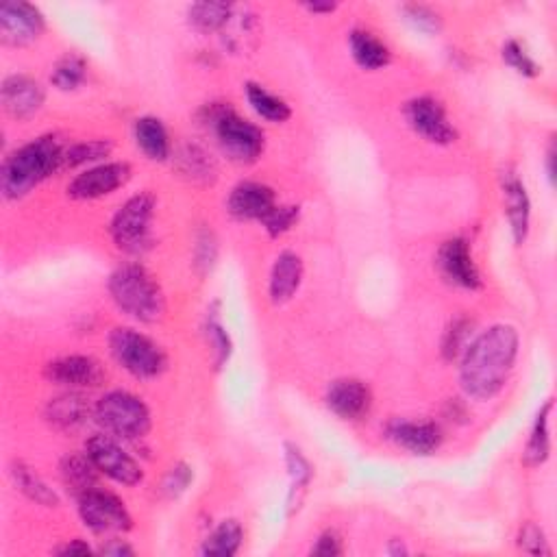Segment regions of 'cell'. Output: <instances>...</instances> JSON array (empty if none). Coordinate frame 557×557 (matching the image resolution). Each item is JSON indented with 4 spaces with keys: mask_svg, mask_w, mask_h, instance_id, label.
I'll use <instances>...</instances> for the list:
<instances>
[{
    "mask_svg": "<svg viewBox=\"0 0 557 557\" xmlns=\"http://www.w3.org/2000/svg\"><path fill=\"white\" fill-rule=\"evenodd\" d=\"M96 420L109 433L125 440L144 438L151 429V412L142 399L131 392H109L96 405Z\"/></svg>",
    "mask_w": 557,
    "mask_h": 557,
    "instance_id": "6",
    "label": "cell"
},
{
    "mask_svg": "<svg viewBox=\"0 0 557 557\" xmlns=\"http://www.w3.org/2000/svg\"><path fill=\"white\" fill-rule=\"evenodd\" d=\"M244 531L238 521H222L203 544V555L231 557L240 551Z\"/></svg>",
    "mask_w": 557,
    "mask_h": 557,
    "instance_id": "28",
    "label": "cell"
},
{
    "mask_svg": "<svg viewBox=\"0 0 557 557\" xmlns=\"http://www.w3.org/2000/svg\"><path fill=\"white\" fill-rule=\"evenodd\" d=\"M66 146L57 135H42L11 153L0 170V190L9 201L27 196L42 181L64 170Z\"/></svg>",
    "mask_w": 557,
    "mask_h": 557,
    "instance_id": "2",
    "label": "cell"
},
{
    "mask_svg": "<svg viewBox=\"0 0 557 557\" xmlns=\"http://www.w3.org/2000/svg\"><path fill=\"white\" fill-rule=\"evenodd\" d=\"M325 401L336 416L344 420H360L370 412L373 394L360 379H338L329 386Z\"/></svg>",
    "mask_w": 557,
    "mask_h": 557,
    "instance_id": "17",
    "label": "cell"
},
{
    "mask_svg": "<svg viewBox=\"0 0 557 557\" xmlns=\"http://www.w3.org/2000/svg\"><path fill=\"white\" fill-rule=\"evenodd\" d=\"M518 547L531 555H551V549L547 547V540H544L542 529L536 527L534 523H527L521 529V536H518Z\"/></svg>",
    "mask_w": 557,
    "mask_h": 557,
    "instance_id": "41",
    "label": "cell"
},
{
    "mask_svg": "<svg viewBox=\"0 0 557 557\" xmlns=\"http://www.w3.org/2000/svg\"><path fill=\"white\" fill-rule=\"evenodd\" d=\"M88 77V61L81 55H66L57 61V66L51 74V83L61 92H72Z\"/></svg>",
    "mask_w": 557,
    "mask_h": 557,
    "instance_id": "30",
    "label": "cell"
},
{
    "mask_svg": "<svg viewBox=\"0 0 557 557\" xmlns=\"http://www.w3.org/2000/svg\"><path fill=\"white\" fill-rule=\"evenodd\" d=\"M109 346L116 362L138 379H155L162 375L168 366L162 346L135 329H114L109 336Z\"/></svg>",
    "mask_w": 557,
    "mask_h": 557,
    "instance_id": "5",
    "label": "cell"
},
{
    "mask_svg": "<svg viewBox=\"0 0 557 557\" xmlns=\"http://www.w3.org/2000/svg\"><path fill=\"white\" fill-rule=\"evenodd\" d=\"M296 220H299V207L277 205L270 212V216L264 220V225L272 238H279V235L288 233L296 225Z\"/></svg>",
    "mask_w": 557,
    "mask_h": 557,
    "instance_id": "37",
    "label": "cell"
},
{
    "mask_svg": "<svg viewBox=\"0 0 557 557\" xmlns=\"http://www.w3.org/2000/svg\"><path fill=\"white\" fill-rule=\"evenodd\" d=\"M88 418H90V403L81 392L59 394L46 405V420L61 431L77 429Z\"/></svg>",
    "mask_w": 557,
    "mask_h": 557,
    "instance_id": "21",
    "label": "cell"
},
{
    "mask_svg": "<svg viewBox=\"0 0 557 557\" xmlns=\"http://www.w3.org/2000/svg\"><path fill=\"white\" fill-rule=\"evenodd\" d=\"M135 142L140 151L153 162H166L170 157V138L164 122L153 116H144L135 122Z\"/></svg>",
    "mask_w": 557,
    "mask_h": 557,
    "instance_id": "23",
    "label": "cell"
},
{
    "mask_svg": "<svg viewBox=\"0 0 557 557\" xmlns=\"http://www.w3.org/2000/svg\"><path fill=\"white\" fill-rule=\"evenodd\" d=\"M342 553H344L342 538L331 529L325 531V534L316 540L314 549H312V555H318V557H336Z\"/></svg>",
    "mask_w": 557,
    "mask_h": 557,
    "instance_id": "42",
    "label": "cell"
},
{
    "mask_svg": "<svg viewBox=\"0 0 557 557\" xmlns=\"http://www.w3.org/2000/svg\"><path fill=\"white\" fill-rule=\"evenodd\" d=\"M179 170L192 181H212L216 177L214 162L198 146H185L179 153Z\"/></svg>",
    "mask_w": 557,
    "mask_h": 557,
    "instance_id": "32",
    "label": "cell"
},
{
    "mask_svg": "<svg viewBox=\"0 0 557 557\" xmlns=\"http://www.w3.org/2000/svg\"><path fill=\"white\" fill-rule=\"evenodd\" d=\"M216 255H218V246H216L214 233L203 231L196 238V262L194 264L201 268V272L212 270V266L216 262Z\"/></svg>",
    "mask_w": 557,
    "mask_h": 557,
    "instance_id": "40",
    "label": "cell"
},
{
    "mask_svg": "<svg viewBox=\"0 0 557 557\" xmlns=\"http://www.w3.org/2000/svg\"><path fill=\"white\" fill-rule=\"evenodd\" d=\"M553 410V401H547L542 405V410L536 416L534 429H531V438L527 442V449L523 455V462L529 468H536L547 462L549 451H551V436H549V416Z\"/></svg>",
    "mask_w": 557,
    "mask_h": 557,
    "instance_id": "26",
    "label": "cell"
},
{
    "mask_svg": "<svg viewBox=\"0 0 557 557\" xmlns=\"http://www.w3.org/2000/svg\"><path fill=\"white\" fill-rule=\"evenodd\" d=\"M392 544H394V547H390L392 555H405L407 553V549L403 547V542L399 544V540H392Z\"/></svg>",
    "mask_w": 557,
    "mask_h": 557,
    "instance_id": "47",
    "label": "cell"
},
{
    "mask_svg": "<svg viewBox=\"0 0 557 557\" xmlns=\"http://www.w3.org/2000/svg\"><path fill=\"white\" fill-rule=\"evenodd\" d=\"M436 266L440 270V275L447 279L451 286H457L462 290L481 288L479 268L464 238H451L444 242L436 255Z\"/></svg>",
    "mask_w": 557,
    "mask_h": 557,
    "instance_id": "12",
    "label": "cell"
},
{
    "mask_svg": "<svg viewBox=\"0 0 557 557\" xmlns=\"http://www.w3.org/2000/svg\"><path fill=\"white\" fill-rule=\"evenodd\" d=\"M501 194L505 203V214L512 227L514 242L523 244L529 235L531 203H529V194L525 190V183L518 179V175L512 168H505L501 172Z\"/></svg>",
    "mask_w": 557,
    "mask_h": 557,
    "instance_id": "18",
    "label": "cell"
},
{
    "mask_svg": "<svg viewBox=\"0 0 557 557\" xmlns=\"http://www.w3.org/2000/svg\"><path fill=\"white\" fill-rule=\"evenodd\" d=\"M521 338L510 325H494L470 342L464 351L460 383L468 396L477 401H490L510 379Z\"/></svg>",
    "mask_w": 557,
    "mask_h": 557,
    "instance_id": "1",
    "label": "cell"
},
{
    "mask_svg": "<svg viewBox=\"0 0 557 557\" xmlns=\"http://www.w3.org/2000/svg\"><path fill=\"white\" fill-rule=\"evenodd\" d=\"M48 381L68 388H96L107 379L103 364L88 355H66L46 366Z\"/></svg>",
    "mask_w": 557,
    "mask_h": 557,
    "instance_id": "14",
    "label": "cell"
},
{
    "mask_svg": "<svg viewBox=\"0 0 557 557\" xmlns=\"http://www.w3.org/2000/svg\"><path fill=\"white\" fill-rule=\"evenodd\" d=\"M277 207V196L268 185L244 181L235 185L229 194L227 209L233 218L238 220H266L272 209Z\"/></svg>",
    "mask_w": 557,
    "mask_h": 557,
    "instance_id": "16",
    "label": "cell"
},
{
    "mask_svg": "<svg viewBox=\"0 0 557 557\" xmlns=\"http://www.w3.org/2000/svg\"><path fill=\"white\" fill-rule=\"evenodd\" d=\"M388 436L414 455H431L440 449L442 444V429L423 420V423H414V420H394L388 427Z\"/></svg>",
    "mask_w": 557,
    "mask_h": 557,
    "instance_id": "19",
    "label": "cell"
},
{
    "mask_svg": "<svg viewBox=\"0 0 557 557\" xmlns=\"http://www.w3.org/2000/svg\"><path fill=\"white\" fill-rule=\"evenodd\" d=\"M109 294L114 303L144 325H153L166 314V299L151 272L138 264H125L111 272Z\"/></svg>",
    "mask_w": 557,
    "mask_h": 557,
    "instance_id": "3",
    "label": "cell"
},
{
    "mask_svg": "<svg viewBox=\"0 0 557 557\" xmlns=\"http://www.w3.org/2000/svg\"><path fill=\"white\" fill-rule=\"evenodd\" d=\"M405 120L420 138H425L431 144H451L457 138V131L453 122L449 120L447 111L431 96L412 98L405 105Z\"/></svg>",
    "mask_w": 557,
    "mask_h": 557,
    "instance_id": "10",
    "label": "cell"
},
{
    "mask_svg": "<svg viewBox=\"0 0 557 557\" xmlns=\"http://www.w3.org/2000/svg\"><path fill=\"white\" fill-rule=\"evenodd\" d=\"M286 464H288L290 479H292L290 503L296 497L294 505H299L301 503V494L307 490L309 481H312V466H309V462L305 460L303 453L296 449V447H292V444H288V447H286Z\"/></svg>",
    "mask_w": 557,
    "mask_h": 557,
    "instance_id": "35",
    "label": "cell"
},
{
    "mask_svg": "<svg viewBox=\"0 0 557 557\" xmlns=\"http://www.w3.org/2000/svg\"><path fill=\"white\" fill-rule=\"evenodd\" d=\"M218 307H220V303H214L212 307H209L207 309V320H205V333H207L209 344H212V349H214L216 370H220L222 366L229 362L231 351H233L229 333L225 331V327H222V323H220Z\"/></svg>",
    "mask_w": 557,
    "mask_h": 557,
    "instance_id": "31",
    "label": "cell"
},
{
    "mask_svg": "<svg viewBox=\"0 0 557 557\" xmlns=\"http://www.w3.org/2000/svg\"><path fill=\"white\" fill-rule=\"evenodd\" d=\"M470 333H473V320H468L466 316L451 320V325L447 327V331H444V338H442L444 360L453 362L455 357H460L466 351Z\"/></svg>",
    "mask_w": 557,
    "mask_h": 557,
    "instance_id": "34",
    "label": "cell"
},
{
    "mask_svg": "<svg viewBox=\"0 0 557 557\" xmlns=\"http://www.w3.org/2000/svg\"><path fill=\"white\" fill-rule=\"evenodd\" d=\"M85 453H88V457L98 468V473L118 481L122 486L140 484L144 477L140 464L109 436L90 438L88 444H85Z\"/></svg>",
    "mask_w": 557,
    "mask_h": 557,
    "instance_id": "9",
    "label": "cell"
},
{
    "mask_svg": "<svg viewBox=\"0 0 557 557\" xmlns=\"http://www.w3.org/2000/svg\"><path fill=\"white\" fill-rule=\"evenodd\" d=\"M131 179L129 164L111 162L83 170L68 183V196L74 201H94L120 190Z\"/></svg>",
    "mask_w": 557,
    "mask_h": 557,
    "instance_id": "11",
    "label": "cell"
},
{
    "mask_svg": "<svg viewBox=\"0 0 557 557\" xmlns=\"http://www.w3.org/2000/svg\"><path fill=\"white\" fill-rule=\"evenodd\" d=\"M246 96H249V103L257 114L270 122H286L292 116L290 105L283 101V98L264 90L262 85L257 83L246 85Z\"/></svg>",
    "mask_w": 557,
    "mask_h": 557,
    "instance_id": "29",
    "label": "cell"
},
{
    "mask_svg": "<svg viewBox=\"0 0 557 557\" xmlns=\"http://www.w3.org/2000/svg\"><path fill=\"white\" fill-rule=\"evenodd\" d=\"M403 11L407 20H410L420 31L433 33V31H440L442 27V18L438 16V11H433L427 5H405Z\"/></svg>",
    "mask_w": 557,
    "mask_h": 557,
    "instance_id": "39",
    "label": "cell"
},
{
    "mask_svg": "<svg viewBox=\"0 0 557 557\" xmlns=\"http://www.w3.org/2000/svg\"><path fill=\"white\" fill-rule=\"evenodd\" d=\"M59 473H61V481H64V486L77 499L81 497V494L94 490L98 484V468L94 466L88 453L85 455L72 453V455L64 457L59 466Z\"/></svg>",
    "mask_w": 557,
    "mask_h": 557,
    "instance_id": "22",
    "label": "cell"
},
{
    "mask_svg": "<svg viewBox=\"0 0 557 557\" xmlns=\"http://www.w3.org/2000/svg\"><path fill=\"white\" fill-rule=\"evenodd\" d=\"M351 55L364 70H381L390 64V48L370 31L355 29L349 35Z\"/></svg>",
    "mask_w": 557,
    "mask_h": 557,
    "instance_id": "24",
    "label": "cell"
},
{
    "mask_svg": "<svg viewBox=\"0 0 557 557\" xmlns=\"http://www.w3.org/2000/svg\"><path fill=\"white\" fill-rule=\"evenodd\" d=\"M114 144L109 140H90V142H79V144H70L66 146L64 153V168H79L85 164H94L105 159Z\"/></svg>",
    "mask_w": 557,
    "mask_h": 557,
    "instance_id": "33",
    "label": "cell"
},
{
    "mask_svg": "<svg viewBox=\"0 0 557 557\" xmlns=\"http://www.w3.org/2000/svg\"><path fill=\"white\" fill-rule=\"evenodd\" d=\"M155 214V196L142 192L131 196L111 220V238L120 251L140 255L151 249V222Z\"/></svg>",
    "mask_w": 557,
    "mask_h": 557,
    "instance_id": "7",
    "label": "cell"
},
{
    "mask_svg": "<svg viewBox=\"0 0 557 557\" xmlns=\"http://www.w3.org/2000/svg\"><path fill=\"white\" fill-rule=\"evenodd\" d=\"M501 57L507 66L512 70H516L521 77L527 79H534L540 74V66L536 64V59L527 53V48L518 42V40H510L503 44V51Z\"/></svg>",
    "mask_w": 557,
    "mask_h": 557,
    "instance_id": "36",
    "label": "cell"
},
{
    "mask_svg": "<svg viewBox=\"0 0 557 557\" xmlns=\"http://www.w3.org/2000/svg\"><path fill=\"white\" fill-rule=\"evenodd\" d=\"M46 29L42 11L29 3L0 5V40L7 46H27Z\"/></svg>",
    "mask_w": 557,
    "mask_h": 557,
    "instance_id": "13",
    "label": "cell"
},
{
    "mask_svg": "<svg viewBox=\"0 0 557 557\" xmlns=\"http://www.w3.org/2000/svg\"><path fill=\"white\" fill-rule=\"evenodd\" d=\"M301 281H303L301 257L292 251L281 253L270 272V286H268L270 301L275 305L288 303L292 296L299 292Z\"/></svg>",
    "mask_w": 557,
    "mask_h": 557,
    "instance_id": "20",
    "label": "cell"
},
{
    "mask_svg": "<svg viewBox=\"0 0 557 557\" xmlns=\"http://www.w3.org/2000/svg\"><path fill=\"white\" fill-rule=\"evenodd\" d=\"M11 477H14L16 486L22 494H27L31 501H35L37 505L44 507H57L59 505V497L57 492L46 484V481L35 473V470L27 464L16 462L11 466Z\"/></svg>",
    "mask_w": 557,
    "mask_h": 557,
    "instance_id": "25",
    "label": "cell"
},
{
    "mask_svg": "<svg viewBox=\"0 0 557 557\" xmlns=\"http://www.w3.org/2000/svg\"><path fill=\"white\" fill-rule=\"evenodd\" d=\"M57 553H59V555H90L92 549H90V544H88V542H83V540H72V542L66 544V547H61Z\"/></svg>",
    "mask_w": 557,
    "mask_h": 557,
    "instance_id": "44",
    "label": "cell"
},
{
    "mask_svg": "<svg viewBox=\"0 0 557 557\" xmlns=\"http://www.w3.org/2000/svg\"><path fill=\"white\" fill-rule=\"evenodd\" d=\"M207 125L214 129L222 151L235 164H253L264 153V133L229 107H207Z\"/></svg>",
    "mask_w": 557,
    "mask_h": 557,
    "instance_id": "4",
    "label": "cell"
},
{
    "mask_svg": "<svg viewBox=\"0 0 557 557\" xmlns=\"http://www.w3.org/2000/svg\"><path fill=\"white\" fill-rule=\"evenodd\" d=\"M103 555H116V557H122V555H133L135 551L129 547V544L125 540H109L105 547L101 549Z\"/></svg>",
    "mask_w": 557,
    "mask_h": 557,
    "instance_id": "43",
    "label": "cell"
},
{
    "mask_svg": "<svg viewBox=\"0 0 557 557\" xmlns=\"http://www.w3.org/2000/svg\"><path fill=\"white\" fill-rule=\"evenodd\" d=\"M190 24L201 33H214L227 29L233 18V7L227 3H196L188 9Z\"/></svg>",
    "mask_w": 557,
    "mask_h": 557,
    "instance_id": "27",
    "label": "cell"
},
{
    "mask_svg": "<svg viewBox=\"0 0 557 557\" xmlns=\"http://www.w3.org/2000/svg\"><path fill=\"white\" fill-rule=\"evenodd\" d=\"M0 101L11 118L29 120L42 109L46 92L40 81L27 77V74H11L0 88Z\"/></svg>",
    "mask_w": 557,
    "mask_h": 557,
    "instance_id": "15",
    "label": "cell"
},
{
    "mask_svg": "<svg viewBox=\"0 0 557 557\" xmlns=\"http://www.w3.org/2000/svg\"><path fill=\"white\" fill-rule=\"evenodd\" d=\"M194 473L188 464H177L170 468V473L164 479V494L168 499H177L181 494L188 490V486L192 484Z\"/></svg>",
    "mask_w": 557,
    "mask_h": 557,
    "instance_id": "38",
    "label": "cell"
},
{
    "mask_svg": "<svg viewBox=\"0 0 557 557\" xmlns=\"http://www.w3.org/2000/svg\"><path fill=\"white\" fill-rule=\"evenodd\" d=\"M79 514L85 527H90L94 534H122V531H129L133 523L125 503L116 494L98 488L81 494Z\"/></svg>",
    "mask_w": 557,
    "mask_h": 557,
    "instance_id": "8",
    "label": "cell"
},
{
    "mask_svg": "<svg viewBox=\"0 0 557 557\" xmlns=\"http://www.w3.org/2000/svg\"><path fill=\"white\" fill-rule=\"evenodd\" d=\"M307 11H312V14H331V11H336L338 5L333 3H309L305 5Z\"/></svg>",
    "mask_w": 557,
    "mask_h": 557,
    "instance_id": "45",
    "label": "cell"
},
{
    "mask_svg": "<svg viewBox=\"0 0 557 557\" xmlns=\"http://www.w3.org/2000/svg\"><path fill=\"white\" fill-rule=\"evenodd\" d=\"M547 164H549V179L551 183L555 181V146H549V153H547Z\"/></svg>",
    "mask_w": 557,
    "mask_h": 557,
    "instance_id": "46",
    "label": "cell"
}]
</instances>
